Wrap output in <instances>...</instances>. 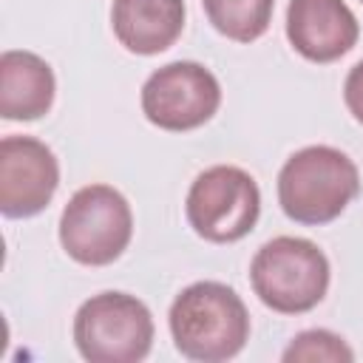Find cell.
<instances>
[{"mask_svg":"<svg viewBox=\"0 0 363 363\" xmlns=\"http://www.w3.org/2000/svg\"><path fill=\"white\" fill-rule=\"evenodd\" d=\"M221 105V85L199 62L179 60L156 68L142 85V113L162 130H193Z\"/></svg>","mask_w":363,"mask_h":363,"instance_id":"cell-7","label":"cell"},{"mask_svg":"<svg viewBox=\"0 0 363 363\" xmlns=\"http://www.w3.org/2000/svg\"><path fill=\"white\" fill-rule=\"evenodd\" d=\"M170 335L176 349L201 363L235 357L250 337V315L238 292L218 281H196L170 303Z\"/></svg>","mask_w":363,"mask_h":363,"instance_id":"cell-1","label":"cell"},{"mask_svg":"<svg viewBox=\"0 0 363 363\" xmlns=\"http://www.w3.org/2000/svg\"><path fill=\"white\" fill-rule=\"evenodd\" d=\"M250 284L272 312L301 315L323 301L329 289V258L309 238L278 235L255 252Z\"/></svg>","mask_w":363,"mask_h":363,"instance_id":"cell-3","label":"cell"},{"mask_svg":"<svg viewBox=\"0 0 363 363\" xmlns=\"http://www.w3.org/2000/svg\"><path fill=\"white\" fill-rule=\"evenodd\" d=\"M281 360L284 363H315V360L349 363V360H354V352L349 349V343L340 335H335L329 329H306L289 340Z\"/></svg>","mask_w":363,"mask_h":363,"instance_id":"cell-13","label":"cell"},{"mask_svg":"<svg viewBox=\"0 0 363 363\" xmlns=\"http://www.w3.org/2000/svg\"><path fill=\"white\" fill-rule=\"evenodd\" d=\"M201 6L218 34L235 43H252L269 28L275 0H201Z\"/></svg>","mask_w":363,"mask_h":363,"instance_id":"cell-12","label":"cell"},{"mask_svg":"<svg viewBox=\"0 0 363 363\" xmlns=\"http://www.w3.org/2000/svg\"><path fill=\"white\" fill-rule=\"evenodd\" d=\"M360 3H363V0H360Z\"/></svg>","mask_w":363,"mask_h":363,"instance_id":"cell-15","label":"cell"},{"mask_svg":"<svg viewBox=\"0 0 363 363\" xmlns=\"http://www.w3.org/2000/svg\"><path fill=\"white\" fill-rule=\"evenodd\" d=\"M74 343L91 363H136L153 346L150 309L128 292L91 295L74 315Z\"/></svg>","mask_w":363,"mask_h":363,"instance_id":"cell-5","label":"cell"},{"mask_svg":"<svg viewBox=\"0 0 363 363\" xmlns=\"http://www.w3.org/2000/svg\"><path fill=\"white\" fill-rule=\"evenodd\" d=\"M54 71L31 51H3L0 57V113L11 122H31L54 102Z\"/></svg>","mask_w":363,"mask_h":363,"instance_id":"cell-11","label":"cell"},{"mask_svg":"<svg viewBox=\"0 0 363 363\" xmlns=\"http://www.w3.org/2000/svg\"><path fill=\"white\" fill-rule=\"evenodd\" d=\"M184 213L196 235L213 244H230L255 227L261 213V190L247 170L213 164L190 184Z\"/></svg>","mask_w":363,"mask_h":363,"instance_id":"cell-6","label":"cell"},{"mask_svg":"<svg viewBox=\"0 0 363 363\" xmlns=\"http://www.w3.org/2000/svg\"><path fill=\"white\" fill-rule=\"evenodd\" d=\"M133 213L128 199L111 184L79 187L60 216L62 250L85 267L113 264L130 244Z\"/></svg>","mask_w":363,"mask_h":363,"instance_id":"cell-4","label":"cell"},{"mask_svg":"<svg viewBox=\"0 0 363 363\" xmlns=\"http://www.w3.org/2000/svg\"><path fill=\"white\" fill-rule=\"evenodd\" d=\"M111 26L130 54H159L184 28V0H113Z\"/></svg>","mask_w":363,"mask_h":363,"instance_id":"cell-10","label":"cell"},{"mask_svg":"<svg viewBox=\"0 0 363 363\" xmlns=\"http://www.w3.org/2000/svg\"><path fill=\"white\" fill-rule=\"evenodd\" d=\"M343 102L349 108V113L363 125V60L352 65V71L346 74L343 82Z\"/></svg>","mask_w":363,"mask_h":363,"instance_id":"cell-14","label":"cell"},{"mask_svg":"<svg viewBox=\"0 0 363 363\" xmlns=\"http://www.w3.org/2000/svg\"><path fill=\"white\" fill-rule=\"evenodd\" d=\"M360 190L357 164L337 147L309 145L295 150L278 173L281 210L298 224L335 221Z\"/></svg>","mask_w":363,"mask_h":363,"instance_id":"cell-2","label":"cell"},{"mask_svg":"<svg viewBox=\"0 0 363 363\" xmlns=\"http://www.w3.org/2000/svg\"><path fill=\"white\" fill-rule=\"evenodd\" d=\"M60 184V164L51 147L34 136L0 142V210L6 218L43 213Z\"/></svg>","mask_w":363,"mask_h":363,"instance_id":"cell-8","label":"cell"},{"mask_svg":"<svg viewBox=\"0 0 363 363\" xmlns=\"http://www.w3.org/2000/svg\"><path fill=\"white\" fill-rule=\"evenodd\" d=\"M360 26L343 0H289L286 40L309 62H335L354 48Z\"/></svg>","mask_w":363,"mask_h":363,"instance_id":"cell-9","label":"cell"}]
</instances>
